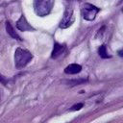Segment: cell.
<instances>
[{"label":"cell","instance_id":"cell-1","mask_svg":"<svg viewBox=\"0 0 123 123\" xmlns=\"http://www.w3.org/2000/svg\"><path fill=\"white\" fill-rule=\"evenodd\" d=\"M33 56L30 53V51L23 49V48H17L14 53V63L15 67L20 69L25 67L32 60Z\"/></svg>","mask_w":123,"mask_h":123},{"label":"cell","instance_id":"cell-2","mask_svg":"<svg viewBox=\"0 0 123 123\" xmlns=\"http://www.w3.org/2000/svg\"><path fill=\"white\" fill-rule=\"evenodd\" d=\"M34 11L37 16L49 14L54 6V0H34Z\"/></svg>","mask_w":123,"mask_h":123},{"label":"cell","instance_id":"cell-3","mask_svg":"<svg viewBox=\"0 0 123 123\" xmlns=\"http://www.w3.org/2000/svg\"><path fill=\"white\" fill-rule=\"evenodd\" d=\"M75 20V16H74V9L73 7L68 4L65 8V11H64V13H63V16L60 22V28L62 29H65V28H68L69 26L72 25V23L74 22Z\"/></svg>","mask_w":123,"mask_h":123},{"label":"cell","instance_id":"cell-4","mask_svg":"<svg viewBox=\"0 0 123 123\" xmlns=\"http://www.w3.org/2000/svg\"><path fill=\"white\" fill-rule=\"evenodd\" d=\"M99 12V9L97 7H95L94 5L90 4V3H86L84 4L83 6V9H82V13H83V16L86 20L87 21H91L93 20L95 17H96V14L98 13Z\"/></svg>","mask_w":123,"mask_h":123},{"label":"cell","instance_id":"cell-5","mask_svg":"<svg viewBox=\"0 0 123 123\" xmlns=\"http://www.w3.org/2000/svg\"><path fill=\"white\" fill-rule=\"evenodd\" d=\"M16 27H17L20 31H22V32H26V31L32 32V31H34V28L30 25V23L27 21V19L25 18L24 15H21L20 18L17 20V22H16Z\"/></svg>","mask_w":123,"mask_h":123},{"label":"cell","instance_id":"cell-6","mask_svg":"<svg viewBox=\"0 0 123 123\" xmlns=\"http://www.w3.org/2000/svg\"><path fill=\"white\" fill-rule=\"evenodd\" d=\"M65 52V45L60 44V43H55L54 44V48L51 54V58L52 59H58L60 58L62 55H63V53Z\"/></svg>","mask_w":123,"mask_h":123},{"label":"cell","instance_id":"cell-7","mask_svg":"<svg viewBox=\"0 0 123 123\" xmlns=\"http://www.w3.org/2000/svg\"><path fill=\"white\" fill-rule=\"evenodd\" d=\"M81 70H82V66L80 64H78V63H71V64H69L68 66L65 67L64 73L73 75V74H77V73L81 72Z\"/></svg>","mask_w":123,"mask_h":123},{"label":"cell","instance_id":"cell-8","mask_svg":"<svg viewBox=\"0 0 123 123\" xmlns=\"http://www.w3.org/2000/svg\"><path fill=\"white\" fill-rule=\"evenodd\" d=\"M6 31L8 32V34L12 37V38H14V39H17V40H21L22 38L19 37V35L14 31V29H13V27L11 25V23L10 22H6Z\"/></svg>","mask_w":123,"mask_h":123},{"label":"cell","instance_id":"cell-9","mask_svg":"<svg viewBox=\"0 0 123 123\" xmlns=\"http://www.w3.org/2000/svg\"><path fill=\"white\" fill-rule=\"evenodd\" d=\"M98 54H99V56H100L102 59H109V58H111V55L108 54L106 45H101V46L99 47V49H98Z\"/></svg>","mask_w":123,"mask_h":123},{"label":"cell","instance_id":"cell-10","mask_svg":"<svg viewBox=\"0 0 123 123\" xmlns=\"http://www.w3.org/2000/svg\"><path fill=\"white\" fill-rule=\"evenodd\" d=\"M83 107H84V104H83V103H78V104H76V105H73V106L70 108V111H79V110H81Z\"/></svg>","mask_w":123,"mask_h":123},{"label":"cell","instance_id":"cell-11","mask_svg":"<svg viewBox=\"0 0 123 123\" xmlns=\"http://www.w3.org/2000/svg\"><path fill=\"white\" fill-rule=\"evenodd\" d=\"M86 80H77V81H70V84L72 85V86H77V85H80V84H82V83H84V82H86Z\"/></svg>","mask_w":123,"mask_h":123},{"label":"cell","instance_id":"cell-12","mask_svg":"<svg viewBox=\"0 0 123 123\" xmlns=\"http://www.w3.org/2000/svg\"><path fill=\"white\" fill-rule=\"evenodd\" d=\"M0 83H1V84H3V85H6V84L8 83V79H7V78H5L4 76H2L1 74H0Z\"/></svg>","mask_w":123,"mask_h":123},{"label":"cell","instance_id":"cell-13","mask_svg":"<svg viewBox=\"0 0 123 123\" xmlns=\"http://www.w3.org/2000/svg\"><path fill=\"white\" fill-rule=\"evenodd\" d=\"M118 55H119L120 57H122V58H123V49H121V50H119V51H118Z\"/></svg>","mask_w":123,"mask_h":123},{"label":"cell","instance_id":"cell-14","mask_svg":"<svg viewBox=\"0 0 123 123\" xmlns=\"http://www.w3.org/2000/svg\"><path fill=\"white\" fill-rule=\"evenodd\" d=\"M122 11H123V10H122Z\"/></svg>","mask_w":123,"mask_h":123}]
</instances>
